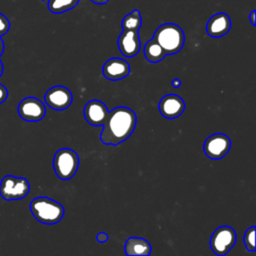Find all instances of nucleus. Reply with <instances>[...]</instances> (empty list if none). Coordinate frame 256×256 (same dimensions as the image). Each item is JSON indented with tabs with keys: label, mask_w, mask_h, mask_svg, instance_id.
<instances>
[{
	"label": "nucleus",
	"mask_w": 256,
	"mask_h": 256,
	"mask_svg": "<svg viewBox=\"0 0 256 256\" xmlns=\"http://www.w3.org/2000/svg\"><path fill=\"white\" fill-rule=\"evenodd\" d=\"M137 122L135 112L128 107H116L109 112L100 134V140L105 145L117 146L133 133Z\"/></svg>",
	"instance_id": "1"
},
{
	"label": "nucleus",
	"mask_w": 256,
	"mask_h": 256,
	"mask_svg": "<svg viewBox=\"0 0 256 256\" xmlns=\"http://www.w3.org/2000/svg\"><path fill=\"white\" fill-rule=\"evenodd\" d=\"M30 211L34 218L46 225L60 222L64 216V207L57 201L48 197H36L30 203Z\"/></svg>",
	"instance_id": "2"
},
{
	"label": "nucleus",
	"mask_w": 256,
	"mask_h": 256,
	"mask_svg": "<svg viewBox=\"0 0 256 256\" xmlns=\"http://www.w3.org/2000/svg\"><path fill=\"white\" fill-rule=\"evenodd\" d=\"M153 39L163 48L166 55H172L182 49L185 35L182 28L177 24L165 23L156 29Z\"/></svg>",
	"instance_id": "3"
},
{
	"label": "nucleus",
	"mask_w": 256,
	"mask_h": 256,
	"mask_svg": "<svg viewBox=\"0 0 256 256\" xmlns=\"http://www.w3.org/2000/svg\"><path fill=\"white\" fill-rule=\"evenodd\" d=\"M79 166L78 154L69 148L58 150L53 157V168L57 177L61 180L71 179Z\"/></svg>",
	"instance_id": "4"
},
{
	"label": "nucleus",
	"mask_w": 256,
	"mask_h": 256,
	"mask_svg": "<svg viewBox=\"0 0 256 256\" xmlns=\"http://www.w3.org/2000/svg\"><path fill=\"white\" fill-rule=\"evenodd\" d=\"M30 190V184L24 177L6 175L0 182V195L6 201L20 200L26 197Z\"/></svg>",
	"instance_id": "5"
},
{
	"label": "nucleus",
	"mask_w": 256,
	"mask_h": 256,
	"mask_svg": "<svg viewBox=\"0 0 256 256\" xmlns=\"http://www.w3.org/2000/svg\"><path fill=\"white\" fill-rule=\"evenodd\" d=\"M236 243V232L230 226H220L210 238V247L218 256L226 255Z\"/></svg>",
	"instance_id": "6"
},
{
	"label": "nucleus",
	"mask_w": 256,
	"mask_h": 256,
	"mask_svg": "<svg viewBox=\"0 0 256 256\" xmlns=\"http://www.w3.org/2000/svg\"><path fill=\"white\" fill-rule=\"evenodd\" d=\"M19 116L28 122H38L46 114L45 105L35 97H26L20 101L17 107Z\"/></svg>",
	"instance_id": "7"
},
{
	"label": "nucleus",
	"mask_w": 256,
	"mask_h": 256,
	"mask_svg": "<svg viewBox=\"0 0 256 256\" xmlns=\"http://www.w3.org/2000/svg\"><path fill=\"white\" fill-rule=\"evenodd\" d=\"M231 140L223 133H215L209 136L203 145L204 153L211 159H221L230 150Z\"/></svg>",
	"instance_id": "8"
},
{
	"label": "nucleus",
	"mask_w": 256,
	"mask_h": 256,
	"mask_svg": "<svg viewBox=\"0 0 256 256\" xmlns=\"http://www.w3.org/2000/svg\"><path fill=\"white\" fill-rule=\"evenodd\" d=\"M45 103L54 110L67 109L73 101V95L71 91L65 86H53L47 90L44 96Z\"/></svg>",
	"instance_id": "9"
},
{
	"label": "nucleus",
	"mask_w": 256,
	"mask_h": 256,
	"mask_svg": "<svg viewBox=\"0 0 256 256\" xmlns=\"http://www.w3.org/2000/svg\"><path fill=\"white\" fill-rule=\"evenodd\" d=\"M160 114L168 119L179 117L185 110L184 100L176 94H168L162 97L158 105Z\"/></svg>",
	"instance_id": "10"
},
{
	"label": "nucleus",
	"mask_w": 256,
	"mask_h": 256,
	"mask_svg": "<svg viewBox=\"0 0 256 256\" xmlns=\"http://www.w3.org/2000/svg\"><path fill=\"white\" fill-rule=\"evenodd\" d=\"M117 45L123 56L127 58L136 56L141 47L138 31L123 30L118 37Z\"/></svg>",
	"instance_id": "11"
},
{
	"label": "nucleus",
	"mask_w": 256,
	"mask_h": 256,
	"mask_svg": "<svg viewBox=\"0 0 256 256\" xmlns=\"http://www.w3.org/2000/svg\"><path fill=\"white\" fill-rule=\"evenodd\" d=\"M102 74L110 81H119L130 74V65L124 59L110 58L104 63Z\"/></svg>",
	"instance_id": "12"
},
{
	"label": "nucleus",
	"mask_w": 256,
	"mask_h": 256,
	"mask_svg": "<svg viewBox=\"0 0 256 256\" xmlns=\"http://www.w3.org/2000/svg\"><path fill=\"white\" fill-rule=\"evenodd\" d=\"M84 118L92 126H102L107 120L109 111L106 105L99 100H90L84 107Z\"/></svg>",
	"instance_id": "13"
},
{
	"label": "nucleus",
	"mask_w": 256,
	"mask_h": 256,
	"mask_svg": "<svg viewBox=\"0 0 256 256\" xmlns=\"http://www.w3.org/2000/svg\"><path fill=\"white\" fill-rule=\"evenodd\" d=\"M231 28V19L226 13H216L206 24V32L210 37L218 38L226 35Z\"/></svg>",
	"instance_id": "14"
},
{
	"label": "nucleus",
	"mask_w": 256,
	"mask_h": 256,
	"mask_svg": "<svg viewBox=\"0 0 256 256\" xmlns=\"http://www.w3.org/2000/svg\"><path fill=\"white\" fill-rule=\"evenodd\" d=\"M125 254L128 256H148L151 253L150 243L139 237H130L125 242Z\"/></svg>",
	"instance_id": "15"
},
{
	"label": "nucleus",
	"mask_w": 256,
	"mask_h": 256,
	"mask_svg": "<svg viewBox=\"0 0 256 256\" xmlns=\"http://www.w3.org/2000/svg\"><path fill=\"white\" fill-rule=\"evenodd\" d=\"M143 51L145 58L151 63L160 62L166 56V53L163 50V48L154 39H151L146 42Z\"/></svg>",
	"instance_id": "16"
},
{
	"label": "nucleus",
	"mask_w": 256,
	"mask_h": 256,
	"mask_svg": "<svg viewBox=\"0 0 256 256\" xmlns=\"http://www.w3.org/2000/svg\"><path fill=\"white\" fill-rule=\"evenodd\" d=\"M79 0H48L47 6L50 12L54 14L64 13L74 8Z\"/></svg>",
	"instance_id": "17"
},
{
	"label": "nucleus",
	"mask_w": 256,
	"mask_h": 256,
	"mask_svg": "<svg viewBox=\"0 0 256 256\" xmlns=\"http://www.w3.org/2000/svg\"><path fill=\"white\" fill-rule=\"evenodd\" d=\"M142 24V18L139 10L135 9L129 14H127L122 20V28L123 30H136L138 31Z\"/></svg>",
	"instance_id": "18"
},
{
	"label": "nucleus",
	"mask_w": 256,
	"mask_h": 256,
	"mask_svg": "<svg viewBox=\"0 0 256 256\" xmlns=\"http://www.w3.org/2000/svg\"><path fill=\"white\" fill-rule=\"evenodd\" d=\"M255 227L248 228L244 235V244L248 251H255Z\"/></svg>",
	"instance_id": "19"
},
{
	"label": "nucleus",
	"mask_w": 256,
	"mask_h": 256,
	"mask_svg": "<svg viewBox=\"0 0 256 256\" xmlns=\"http://www.w3.org/2000/svg\"><path fill=\"white\" fill-rule=\"evenodd\" d=\"M8 97V91L6 89V87L2 84H0V104L2 102H4Z\"/></svg>",
	"instance_id": "20"
},
{
	"label": "nucleus",
	"mask_w": 256,
	"mask_h": 256,
	"mask_svg": "<svg viewBox=\"0 0 256 256\" xmlns=\"http://www.w3.org/2000/svg\"><path fill=\"white\" fill-rule=\"evenodd\" d=\"M97 241L99 242V243H105V242H107L108 241V239H109V237H108V234L107 233H105V232H99L98 234H97Z\"/></svg>",
	"instance_id": "21"
},
{
	"label": "nucleus",
	"mask_w": 256,
	"mask_h": 256,
	"mask_svg": "<svg viewBox=\"0 0 256 256\" xmlns=\"http://www.w3.org/2000/svg\"><path fill=\"white\" fill-rule=\"evenodd\" d=\"M255 12H256L255 10H252L251 13H250V15H249V20H250L252 26H255V25H256V21H255Z\"/></svg>",
	"instance_id": "22"
},
{
	"label": "nucleus",
	"mask_w": 256,
	"mask_h": 256,
	"mask_svg": "<svg viewBox=\"0 0 256 256\" xmlns=\"http://www.w3.org/2000/svg\"><path fill=\"white\" fill-rule=\"evenodd\" d=\"M172 86H173L174 88H179V87L181 86V81H180V79H178V78L173 79V80H172Z\"/></svg>",
	"instance_id": "23"
},
{
	"label": "nucleus",
	"mask_w": 256,
	"mask_h": 256,
	"mask_svg": "<svg viewBox=\"0 0 256 256\" xmlns=\"http://www.w3.org/2000/svg\"><path fill=\"white\" fill-rule=\"evenodd\" d=\"M93 3H95V4H97V5H104V4H106L109 0H91Z\"/></svg>",
	"instance_id": "24"
},
{
	"label": "nucleus",
	"mask_w": 256,
	"mask_h": 256,
	"mask_svg": "<svg viewBox=\"0 0 256 256\" xmlns=\"http://www.w3.org/2000/svg\"><path fill=\"white\" fill-rule=\"evenodd\" d=\"M4 48H5V45H4V42L0 36V56L2 55V53L4 52Z\"/></svg>",
	"instance_id": "25"
},
{
	"label": "nucleus",
	"mask_w": 256,
	"mask_h": 256,
	"mask_svg": "<svg viewBox=\"0 0 256 256\" xmlns=\"http://www.w3.org/2000/svg\"><path fill=\"white\" fill-rule=\"evenodd\" d=\"M2 73H3V64H2V62H1V60H0V77H1Z\"/></svg>",
	"instance_id": "26"
},
{
	"label": "nucleus",
	"mask_w": 256,
	"mask_h": 256,
	"mask_svg": "<svg viewBox=\"0 0 256 256\" xmlns=\"http://www.w3.org/2000/svg\"><path fill=\"white\" fill-rule=\"evenodd\" d=\"M43 1H44V0H43Z\"/></svg>",
	"instance_id": "27"
}]
</instances>
